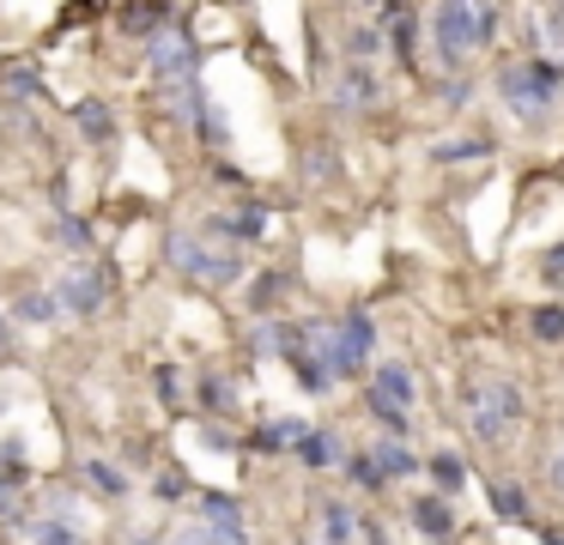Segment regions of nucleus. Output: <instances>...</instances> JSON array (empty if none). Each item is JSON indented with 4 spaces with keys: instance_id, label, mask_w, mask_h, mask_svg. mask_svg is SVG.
<instances>
[{
    "instance_id": "28",
    "label": "nucleus",
    "mask_w": 564,
    "mask_h": 545,
    "mask_svg": "<svg viewBox=\"0 0 564 545\" xmlns=\"http://www.w3.org/2000/svg\"><path fill=\"white\" fill-rule=\"evenodd\" d=\"M25 539H31V545H91L86 533H79L74 515H31Z\"/></svg>"
},
{
    "instance_id": "12",
    "label": "nucleus",
    "mask_w": 564,
    "mask_h": 545,
    "mask_svg": "<svg viewBox=\"0 0 564 545\" xmlns=\"http://www.w3.org/2000/svg\"><path fill=\"white\" fill-rule=\"evenodd\" d=\"M406 521H413L425 539H462V521H455V497H443V491H419V497H406Z\"/></svg>"
},
{
    "instance_id": "48",
    "label": "nucleus",
    "mask_w": 564,
    "mask_h": 545,
    "mask_svg": "<svg viewBox=\"0 0 564 545\" xmlns=\"http://www.w3.org/2000/svg\"><path fill=\"white\" fill-rule=\"evenodd\" d=\"M13 315H0V363H19V339H13Z\"/></svg>"
},
{
    "instance_id": "16",
    "label": "nucleus",
    "mask_w": 564,
    "mask_h": 545,
    "mask_svg": "<svg viewBox=\"0 0 564 545\" xmlns=\"http://www.w3.org/2000/svg\"><path fill=\"white\" fill-rule=\"evenodd\" d=\"M195 406L200 418H237V406H243V388H237L231 370H207L195 382Z\"/></svg>"
},
{
    "instance_id": "49",
    "label": "nucleus",
    "mask_w": 564,
    "mask_h": 545,
    "mask_svg": "<svg viewBox=\"0 0 564 545\" xmlns=\"http://www.w3.org/2000/svg\"><path fill=\"white\" fill-rule=\"evenodd\" d=\"M540 273H546V279H564V242H552V249L540 254Z\"/></svg>"
},
{
    "instance_id": "19",
    "label": "nucleus",
    "mask_w": 564,
    "mask_h": 545,
    "mask_svg": "<svg viewBox=\"0 0 564 545\" xmlns=\"http://www.w3.org/2000/svg\"><path fill=\"white\" fill-rule=\"evenodd\" d=\"M486 497H491V515L510 521V527H534V503H528V484L510 479V472H498V479H486Z\"/></svg>"
},
{
    "instance_id": "6",
    "label": "nucleus",
    "mask_w": 564,
    "mask_h": 545,
    "mask_svg": "<svg viewBox=\"0 0 564 545\" xmlns=\"http://www.w3.org/2000/svg\"><path fill=\"white\" fill-rule=\"evenodd\" d=\"M50 291L62 297V315H74V321H91V315L110 309V266H98V261H74Z\"/></svg>"
},
{
    "instance_id": "34",
    "label": "nucleus",
    "mask_w": 564,
    "mask_h": 545,
    "mask_svg": "<svg viewBox=\"0 0 564 545\" xmlns=\"http://www.w3.org/2000/svg\"><path fill=\"white\" fill-rule=\"evenodd\" d=\"M528 334H534V346H564V303H534Z\"/></svg>"
},
{
    "instance_id": "46",
    "label": "nucleus",
    "mask_w": 564,
    "mask_h": 545,
    "mask_svg": "<svg viewBox=\"0 0 564 545\" xmlns=\"http://www.w3.org/2000/svg\"><path fill=\"white\" fill-rule=\"evenodd\" d=\"M546 484H552V491L564 497V436H558V443L546 448Z\"/></svg>"
},
{
    "instance_id": "41",
    "label": "nucleus",
    "mask_w": 564,
    "mask_h": 545,
    "mask_svg": "<svg viewBox=\"0 0 564 545\" xmlns=\"http://www.w3.org/2000/svg\"><path fill=\"white\" fill-rule=\"evenodd\" d=\"M491 388V400H498V412L510 424H522L528 418V394H522V382H486Z\"/></svg>"
},
{
    "instance_id": "3",
    "label": "nucleus",
    "mask_w": 564,
    "mask_h": 545,
    "mask_svg": "<svg viewBox=\"0 0 564 545\" xmlns=\"http://www.w3.org/2000/svg\"><path fill=\"white\" fill-rule=\"evenodd\" d=\"M164 261H171L183 279L207 285V291H231V285L249 279L243 254H237L231 242H213L207 230H171V237H164Z\"/></svg>"
},
{
    "instance_id": "29",
    "label": "nucleus",
    "mask_w": 564,
    "mask_h": 545,
    "mask_svg": "<svg viewBox=\"0 0 564 545\" xmlns=\"http://www.w3.org/2000/svg\"><path fill=\"white\" fill-rule=\"evenodd\" d=\"M340 48H346V61H370V67H377L382 48H389V31H382L377 19H370V24H346Z\"/></svg>"
},
{
    "instance_id": "26",
    "label": "nucleus",
    "mask_w": 564,
    "mask_h": 545,
    "mask_svg": "<svg viewBox=\"0 0 564 545\" xmlns=\"http://www.w3.org/2000/svg\"><path fill=\"white\" fill-rule=\"evenodd\" d=\"M316 539L322 545H352L358 539V515L340 503V497H328V503L316 509Z\"/></svg>"
},
{
    "instance_id": "55",
    "label": "nucleus",
    "mask_w": 564,
    "mask_h": 545,
    "mask_svg": "<svg viewBox=\"0 0 564 545\" xmlns=\"http://www.w3.org/2000/svg\"><path fill=\"white\" fill-rule=\"evenodd\" d=\"M425 545H449V539H425Z\"/></svg>"
},
{
    "instance_id": "44",
    "label": "nucleus",
    "mask_w": 564,
    "mask_h": 545,
    "mask_svg": "<svg viewBox=\"0 0 564 545\" xmlns=\"http://www.w3.org/2000/svg\"><path fill=\"white\" fill-rule=\"evenodd\" d=\"M0 472H31V455L19 436H0Z\"/></svg>"
},
{
    "instance_id": "31",
    "label": "nucleus",
    "mask_w": 564,
    "mask_h": 545,
    "mask_svg": "<svg viewBox=\"0 0 564 545\" xmlns=\"http://www.w3.org/2000/svg\"><path fill=\"white\" fill-rule=\"evenodd\" d=\"M346 484H352V491H370V497H382L389 491V472L377 467V460H370V448H358V455H346Z\"/></svg>"
},
{
    "instance_id": "54",
    "label": "nucleus",
    "mask_w": 564,
    "mask_h": 545,
    "mask_svg": "<svg viewBox=\"0 0 564 545\" xmlns=\"http://www.w3.org/2000/svg\"><path fill=\"white\" fill-rule=\"evenodd\" d=\"M358 7H365V12H370V19H377V12H382V0H358Z\"/></svg>"
},
{
    "instance_id": "38",
    "label": "nucleus",
    "mask_w": 564,
    "mask_h": 545,
    "mask_svg": "<svg viewBox=\"0 0 564 545\" xmlns=\"http://www.w3.org/2000/svg\"><path fill=\"white\" fill-rule=\"evenodd\" d=\"M152 497H159V503H188V497H195V479H188L183 467H159L152 472Z\"/></svg>"
},
{
    "instance_id": "36",
    "label": "nucleus",
    "mask_w": 564,
    "mask_h": 545,
    "mask_svg": "<svg viewBox=\"0 0 564 545\" xmlns=\"http://www.w3.org/2000/svg\"><path fill=\"white\" fill-rule=\"evenodd\" d=\"M200 521H243V497L237 491H195Z\"/></svg>"
},
{
    "instance_id": "30",
    "label": "nucleus",
    "mask_w": 564,
    "mask_h": 545,
    "mask_svg": "<svg viewBox=\"0 0 564 545\" xmlns=\"http://www.w3.org/2000/svg\"><path fill=\"white\" fill-rule=\"evenodd\" d=\"M425 479H431V491L462 497V484H467V460L455 455V448H437V455L425 460Z\"/></svg>"
},
{
    "instance_id": "57",
    "label": "nucleus",
    "mask_w": 564,
    "mask_h": 545,
    "mask_svg": "<svg viewBox=\"0 0 564 545\" xmlns=\"http://www.w3.org/2000/svg\"><path fill=\"white\" fill-rule=\"evenodd\" d=\"M558 67H564V61H558Z\"/></svg>"
},
{
    "instance_id": "20",
    "label": "nucleus",
    "mask_w": 564,
    "mask_h": 545,
    "mask_svg": "<svg viewBox=\"0 0 564 545\" xmlns=\"http://www.w3.org/2000/svg\"><path fill=\"white\" fill-rule=\"evenodd\" d=\"M79 484H86V491H98L104 503H122V497H134L128 467H116V460H104V455H86V460H79Z\"/></svg>"
},
{
    "instance_id": "50",
    "label": "nucleus",
    "mask_w": 564,
    "mask_h": 545,
    "mask_svg": "<svg viewBox=\"0 0 564 545\" xmlns=\"http://www.w3.org/2000/svg\"><path fill=\"white\" fill-rule=\"evenodd\" d=\"M358 533H365V545H394V539H389V527H382V521H358Z\"/></svg>"
},
{
    "instance_id": "52",
    "label": "nucleus",
    "mask_w": 564,
    "mask_h": 545,
    "mask_svg": "<svg viewBox=\"0 0 564 545\" xmlns=\"http://www.w3.org/2000/svg\"><path fill=\"white\" fill-rule=\"evenodd\" d=\"M401 12H419L413 0H382V12H377V24H389V19H401Z\"/></svg>"
},
{
    "instance_id": "17",
    "label": "nucleus",
    "mask_w": 564,
    "mask_h": 545,
    "mask_svg": "<svg viewBox=\"0 0 564 545\" xmlns=\"http://www.w3.org/2000/svg\"><path fill=\"white\" fill-rule=\"evenodd\" d=\"M292 291H297V273H292V266H261V273L249 279V291H243V309H249V315H273L285 297H292Z\"/></svg>"
},
{
    "instance_id": "23",
    "label": "nucleus",
    "mask_w": 564,
    "mask_h": 545,
    "mask_svg": "<svg viewBox=\"0 0 564 545\" xmlns=\"http://www.w3.org/2000/svg\"><path fill=\"white\" fill-rule=\"evenodd\" d=\"M370 388L389 394L394 406H406V412L419 406V375H413V363H401V358H382L377 370H370Z\"/></svg>"
},
{
    "instance_id": "27",
    "label": "nucleus",
    "mask_w": 564,
    "mask_h": 545,
    "mask_svg": "<svg viewBox=\"0 0 564 545\" xmlns=\"http://www.w3.org/2000/svg\"><path fill=\"white\" fill-rule=\"evenodd\" d=\"M7 315H13L19 327H50V321H62V297H55V291H19Z\"/></svg>"
},
{
    "instance_id": "37",
    "label": "nucleus",
    "mask_w": 564,
    "mask_h": 545,
    "mask_svg": "<svg viewBox=\"0 0 564 545\" xmlns=\"http://www.w3.org/2000/svg\"><path fill=\"white\" fill-rule=\"evenodd\" d=\"M0 85L13 91V103H37V97H43V73L25 67V61H13V67L0 73Z\"/></svg>"
},
{
    "instance_id": "13",
    "label": "nucleus",
    "mask_w": 564,
    "mask_h": 545,
    "mask_svg": "<svg viewBox=\"0 0 564 545\" xmlns=\"http://www.w3.org/2000/svg\"><path fill=\"white\" fill-rule=\"evenodd\" d=\"M486 157H498V140H491V133H443V140L425 145V164H437V170L486 164Z\"/></svg>"
},
{
    "instance_id": "7",
    "label": "nucleus",
    "mask_w": 564,
    "mask_h": 545,
    "mask_svg": "<svg viewBox=\"0 0 564 545\" xmlns=\"http://www.w3.org/2000/svg\"><path fill=\"white\" fill-rule=\"evenodd\" d=\"M200 61H207V55H200V43L183 31V24H164V31L147 43V73H152L159 85L200 79Z\"/></svg>"
},
{
    "instance_id": "22",
    "label": "nucleus",
    "mask_w": 564,
    "mask_h": 545,
    "mask_svg": "<svg viewBox=\"0 0 564 545\" xmlns=\"http://www.w3.org/2000/svg\"><path fill=\"white\" fill-rule=\"evenodd\" d=\"M370 460H377L382 472H389V484H401V479H419V467H425V460L413 455V448H406V436H370Z\"/></svg>"
},
{
    "instance_id": "21",
    "label": "nucleus",
    "mask_w": 564,
    "mask_h": 545,
    "mask_svg": "<svg viewBox=\"0 0 564 545\" xmlns=\"http://www.w3.org/2000/svg\"><path fill=\"white\" fill-rule=\"evenodd\" d=\"M55 249L74 254V261H91V254H98V225H91L86 212H74V206H62V212H55Z\"/></svg>"
},
{
    "instance_id": "1",
    "label": "nucleus",
    "mask_w": 564,
    "mask_h": 545,
    "mask_svg": "<svg viewBox=\"0 0 564 545\" xmlns=\"http://www.w3.org/2000/svg\"><path fill=\"white\" fill-rule=\"evenodd\" d=\"M498 7L491 0H437L431 12V55H437L443 73H467V61L479 48L498 43Z\"/></svg>"
},
{
    "instance_id": "53",
    "label": "nucleus",
    "mask_w": 564,
    "mask_h": 545,
    "mask_svg": "<svg viewBox=\"0 0 564 545\" xmlns=\"http://www.w3.org/2000/svg\"><path fill=\"white\" fill-rule=\"evenodd\" d=\"M122 545H171V539H164V533H152V527H140V533H128Z\"/></svg>"
},
{
    "instance_id": "11",
    "label": "nucleus",
    "mask_w": 564,
    "mask_h": 545,
    "mask_svg": "<svg viewBox=\"0 0 564 545\" xmlns=\"http://www.w3.org/2000/svg\"><path fill=\"white\" fill-rule=\"evenodd\" d=\"M334 109L340 116H377L382 109V73L370 61H346L340 85H334Z\"/></svg>"
},
{
    "instance_id": "8",
    "label": "nucleus",
    "mask_w": 564,
    "mask_h": 545,
    "mask_svg": "<svg viewBox=\"0 0 564 545\" xmlns=\"http://www.w3.org/2000/svg\"><path fill=\"white\" fill-rule=\"evenodd\" d=\"M462 412H467V436H474L479 448H503L516 436V424L498 412V400H491L486 382H467L462 388Z\"/></svg>"
},
{
    "instance_id": "10",
    "label": "nucleus",
    "mask_w": 564,
    "mask_h": 545,
    "mask_svg": "<svg viewBox=\"0 0 564 545\" xmlns=\"http://www.w3.org/2000/svg\"><path fill=\"white\" fill-rule=\"evenodd\" d=\"M256 358H280L297 363L310 351V321H285V315H256V334H249Z\"/></svg>"
},
{
    "instance_id": "39",
    "label": "nucleus",
    "mask_w": 564,
    "mask_h": 545,
    "mask_svg": "<svg viewBox=\"0 0 564 545\" xmlns=\"http://www.w3.org/2000/svg\"><path fill=\"white\" fill-rule=\"evenodd\" d=\"M200 448H213V455H243V436L231 430V418H200Z\"/></svg>"
},
{
    "instance_id": "15",
    "label": "nucleus",
    "mask_w": 564,
    "mask_h": 545,
    "mask_svg": "<svg viewBox=\"0 0 564 545\" xmlns=\"http://www.w3.org/2000/svg\"><path fill=\"white\" fill-rule=\"evenodd\" d=\"M67 121H74V133L86 145H116V133H122V121H116L110 97H74V109H67Z\"/></svg>"
},
{
    "instance_id": "47",
    "label": "nucleus",
    "mask_w": 564,
    "mask_h": 545,
    "mask_svg": "<svg viewBox=\"0 0 564 545\" xmlns=\"http://www.w3.org/2000/svg\"><path fill=\"white\" fill-rule=\"evenodd\" d=\"M546 43L564 48V0H546Z\"/></svg>"
},
{
    "instance_id": "33",
    "label": "nucleus",
    "mask_w": 564,
    "mask_h": 545,
    "mask_svg": "<svg viewBox=\"0 0 564 545\" xmlns=\"http://www.w3.org/2000/svg\"><path fill=\"white\" fill-rule=\"evenodd\" d=\"M365 412H370V418H377L389 436H413V412L394 406L389 394H377V388H365Z\"/></svg>"
},
{
    "instance_id": "43",
    "label": "nucleus",
    "mask_w": 564,
    "mask_h": 545,
    "mask_svg": "<svg viewBox=\"0 0 564 545\" xmlns=\"http://www.w3.org/2000/svg\"><path fill=\"white\" fill-rule=\"evenodd\" d=\"M176 545H231V539L213 521H188V527H176Z\"/></svg>"
},
{
    "instance_id": "5",
    "label": "nucleus",
    "mask_w": 564,
    "mask_h": 545,
    "mask_svg": "<svg viewBox=\"0 0 564 545\" xmlns=\"http://www.w3.org/2000/svg\"><path fill=\"white\" fill-rule=\"evenodd\" d=\"M164 97H171V116H176V128H188V133H195V145H200L207 157L231 152V121H225V109L207 97V85H200V79L164 85Z\"/></svg>"
},
{
    "instance_id": "42",
    "label": "nucleus",
    "mask_w": 564,
    "mask_h": 545,
    "mask_svg": "<svg viewBox=\"0 0 564 545\" xmlns=\"http://www.w3.org/2000/svg\"><path fill=\"white\" fill-rule=\"evenodd\" d=\"M25 479L31 472H0V521L19 515V503H25Z\"/></svg>"
},
{
    "instance_id": "35",
    "label": "nucleus",
    "mask_w": 564,
    "mask_h": 545,
    "mask_svg": "<svg viewBox=\"0 0 564 545\" xmlns=\"http://www.w3.org/2000/svg\"><path fill=\"white\" fill-rule=\"evenodd\" d=\"M152 388H159V400H164L171 412H183L188 400H195V394H188V375L176 370V363H159V370H152Z\"/></svg>"
},
{
    "instance_id": "32",
    "label": "nucleus",
    "mask_w": 564,
    "mask_h": 545,
    "mask_svg": "<svg viewBox=\"0 0 564 545\" xmlns=\"http://www.w3.org/2000/svg\"><path fill=\"white\" fill-rule=\"evenodd\" d=\"M292 375H297V388H304V394H334V388H340V375L328 370V363H322V351L310 346L304 358L292 363Z\"/></svg>"
},
{
    "instance_id": "9",
    "label": "nucleus",
    "mask_w": 564,
    "mask_h": 545,
    "mask_svg": "<svg viewBox=\"0 0 564 545\" xmlns=\"http://www.w3.org/2000/svg\"><path fill=\"white\" fill-rule=\"evenodd\" d=\"M268 225H273V218H268V206H261V200H243V206H219V212H213L200 230H207L213 242H231V249H249V242H261V237H268Z\"/></svg>"
},
{
    "instance_id": "4",
    "label": "nucleus",
    "mask_w": 564,
    "mask_h": 545,
    "mask_svg": "<svg viewBox=\"0 0 564 545\" xmlns=\"http://www.w3.org/2000/svg\"><path fill=\"white\" fill-rule=\"evenodd\" d=\"M310 346L322 351V363H328L340 382H352V375L370 370V351H377V315H370L365 303H352L340 321H310Z\"/></svg>"
},
{
    "instance_id": "40",
    "label": "nucleus",
    "mask_w": 564,
    "mask_h": 545,
    "mask_svg": "<svg viewBox=\"0 0 564 545\" xmlns=\"http://www.w3.org/2000/svg\"><path fill=\"white\" fill-rule=\"evenodd\" d=\"M437 103L443 109H467V103H474V97H479V85H474V73H443V85H437Z\"/></svg>"
},
{
    "instance_id": "51",
    "label": "nucleus",
    "mask_w": 564,
    "mask_h": 545,
    "mask_svg": "<svg viewBox=\"0 0 564 545\" xmlns=\"http://www.w3.org/2000/svg\"><path fill=\"white\" fill-rule=\"evenodd\" d=\"M540 545H564V521H534Z\"/></svg>"
},
{
    "instance_id": "24",
    "label": "nucleus",
    "mask_w": 564,
    "mask_h": 545,
    "mask_svg": "<svg viewBox=\"0 0 564 545\" xmlns=\"http://www.w3.org/2000/svg\"><path fill=\"white\" fill-rule=\"evenodd\" d=\"M164 24H171V0H134V7L116 12V31H122V36H140V43H152Z\"/></svg>"
},
{
    "instance_id": "45",
    "label": "nucleus",
    "mask_w": 564,
    "mask_h": 545,
    "mask_svg": "<svg viewBox=\"0 0 564 545\" xmlns=\"http://www.w3.org/2000/svg\"><path fill=\"white\" fill-rule=\"evenodd\" d=\"M213 182H219V188H249V176H243V170H237V164H231V157H225V152L213 157Z\"/></svg>"
},
{
    "instance_id": "2",
    "label": "nucleus",
    "mask_w": 564,
    "mask_h": 545,
    "mask_svg": "<svg viewBox=\"0 0 564 545\" xmlns=\"http://www.w3.org/2000/svg\"><path fill=\"white\" fill-rule=\"evenodd\" d=\"M558 85H564V67H552L546 55H522V61H503L491 91H498L503 116L522 121V128H546L552 109H558Z\"/></svg>"
},
{
    "instance_id": "14",
    "label": "nucleus",
    "mask_w": 564,
    "mask_h": 545,
    "mask_svg": "<svg viewBox=\"0 0 564 545\" xmlns=\"http://www.w3.org/2000/svg\"><path fill=\"white\" fill-rule=\"evenodd\" d=\"M297 460H304L310 472H340L346 467V455H352V448H346V436L334 430V424H310L304 436H297V448H292Z\"/></svg>"
},
{
    "instance_id": "25",
    "label": "nucleus",
    "mask_w": 564,
    "mask_h": 545,
    "mask_svg": "<svg viewBox=\"0 0 564 545\" xmlns=\"http://www.w3.org/2000/svg\"><path fill=\"white\" fill-rule=\"evenodd\" d=\"M382 31H389V55L401 61L406 73H419V43H425V24H419V12H401V19H389Z\"/></svg>"
},
{
    "instance_id": "56",
    "label": "nucleus",
    "mask_w": 564,
    "mask_h": 545,
    "mask_svg": "<svg viewBox=\"0 0 564 545\" xmlns=\"http://www.w3.org/2000/svg\"><path fill=\"white\" fill-rule=\"evenodd\" d=\"M0 545H7V539H0Z\"/></svg>"
},
{
    "instance_id": "18",
    "label": "nucleus",
    "mask_w": 564,
    "mask_h": 545,
    "mask_svg": "<svg viewBox=\"0 0 564 545\" xmlns=\"http://www.w3.org/2000/svg\"><path fill=\"white\" fill-rule=\"evenodd\" d=\"M304 430H310V424L297 418V412H280V418L256 424V430L243 436V448H249V455H292L297 436H304Z\"/></svg>"
}]
</instances>
